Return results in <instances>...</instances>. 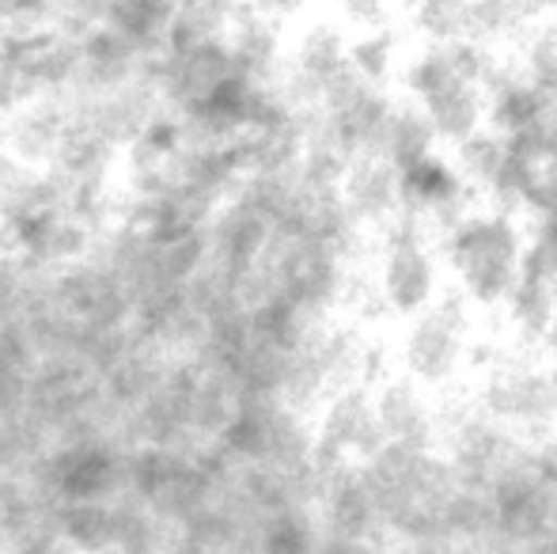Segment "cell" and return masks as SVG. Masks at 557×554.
Listing matches in <instances>:
<instances>
[{"label":"cell","instance_id":"7402d4cb","mask_svg":"<svg viewBox=\"0 0 557 554\" xmlns=\"http://www.w3.org/2000/svg\"><path fill=\"white\" fill-rule=\"evenodd\" d=\"M554 296H557V278H554Z\"/></svg>","mask_w":557,"mask_h":554},{"label":"cell","instance_id":"277c9868","mask_svg":"<svg viewBox=\"0 0 557 554\" xmlns=\"http://www.w3.org/2000/svg\"><path fill=\"white\" fill-rule=\"evenodd\" d=\"M482 410L520 436H543L557 426V365L500 357L485 369Z\"/></svg>","mask_w":557,"mask_h":554},{"label":"cell","instance_id":"9a60e30c","mask_svg":"<svg viewBox=\"0 0 557 554\" xmlns=\"http://www.w3.org/2000/svg\"><path fill=\"white\" fill-rule=\"evenodd\" d=\"M395 76H398V84H403V91L413 99V103H418V99H425V96H433V91L447 88L451 81H462L459 65H455L451 42H421V50L410 53V58L398 65Z\"/></svg>","mask_w":557,"mask_h":554},{"label":"cell","instance_id":"5bb4252c","mask_svg":"<svg viewBox=\"0 0 557 554\" xmlns=\"http://www.w3.org/2000/svg\"><path fill=\"white\" fill-rule=\"evenodd\" d=\"M436 145V134L433 126H429L425 111H421L418 103H395L387 114V122H383L380 130V140H375V156H383V160H391L395 168H406V163L421 160L425 152H433Z\"/></svg>","mask_w":557,"mask_h":554},{"label":"cell","instance_id":"9c48e42d","mask_svg":"<svg viewBox=\"0 0 557 554\" xmlns=\"http://www.w3.org/2000/svg\"><path fill=\"white\" fill-rule=\"evenodd\" d=\"M375 418H380L383 441L413 444V448H436L441 441V421L425 399V387L413 384L410 377L383 380L372 392Z\"/></svg>","mask_w":557,"mask_h":554},{"label":"cell","instance_id":"ba28073f","mask_svg":"<svg viewBox=\"0 0 557 554\" xmlns=\"http://www.w3.org/2000/svg\"><path fill=\"white\" fill-rule=\"evenodd\" d=\"M315 441L345 459H364L383 444L380 418H375L372 387L368 384H345L334 387L319 410Z\"/></svg>","mask_w":557,"mask_h":554},{"label":"cell","instance_id":"d6986e66","mask_svg":"<svg viewBox=\"0 0 557 554\" xmlns=\"http://www.w3.org/2000/svg\"><path fill=\"white\" fill-rule=\"evenodd\" d=\"M520 73L531 84H539L546 96H557V23H546L539 35L528 38L520 58Z\"/></svg>","mask_w":557,"mask_h":554},{"label":"cell","instance_id":"8992f818","mask_svg":"<svg viewBox=\"0 0 557 554\" xmlns=\"http://www.w3.org/2000/svg\"><path fill=\"white\" fill-rule=\"evenodd\" d=\"M398 194H403V209H413V213L425 217L433 236L447 232L474 206V190L459 175L451 156H444L441 148L398 168Z\"/></svg>","mask_w":557,"mask_h":554},{"label":"cell","instance_id":"e0dca14e","mask_svg":"<svg viewBox=\"0 0 557 554\" xmlns=\"http://www.w3.org/2000/svg\"><path fill=\"white\" fill-rule=\"evenodd\" d=\"M505 156H508L505 134H497V130H490V126H478L470 137L451 145V163L459 168V175L467 178L470 190H478V194L497 178Z\"/></svg>","mask_w":557,"mask_h":554},{"label":"cell","instance_id":"ffe728a7","mask_svg":"<svg viewBox=\"0 0 557 554\" xmlns=\"http://www.w3.org/2000/svg\"><path fill=\"white\" fill-rule=\"evenodd\" d=\"M337 12L345 15V20L360 23V27H372V23H383V15H387V0H334Z\"/></svg>","mask_w":557,"mask_h":554},{"label":"cell","instance_id":"4fadbf2b","mask_svg":"<svg viewBox=\"0 0 557 554\" xmlns=\"http://www.w3.org/2000/svg\"><path fill=\"white\" fill-rule=\"evenodd\" d=\"M505 316L512 323V331L520 334L531 346H543L550 338V331L557 327V296H554V281L546 278H531L520 274L512 285V293L505 296Z\"/></svg>","mask_w":557,"mask_h":554},{"label":"cell","instance_id":"7a4b0ae2","mask_svg":"<svg viewBox=\"0 0 557 554\" xmlns=\"http://www.w3.org/2000/svg\"><path fill=\"white\" fill-rule=\"evenodd\" d=\"M383 255L375 270V300L398 319L418 316L441 296V262L433 255V229L413 209H398L380 229Z\"/></svg>","mask_w":557,"mask_h":554},{"label":"cell","instance_id":"5b68a950","mask_svg":"<svg viewBox=\"0 0 557 554\" xmlns=\"http://www.w3.org/2000/svg\"><path fill=\"white\" fill-rule=\"evenodd\" d=\"M447 452V467L455 471V479L467 482V487L485 490L500 471H508L512 464L528 459L531 444L523 441L516 429H508L505 421H497L485 410H470L459 421L447 426V433L441 429Z\"/></svg>","mask_w":557,"mask_h":554},{"label":"cell","instance_id":"3957f363","mask_svg":"<svg viewBox=\"0 0 557 554\" xmlns=\"http://www.w3.org/2000/svg\"><path fill=\"white\" fill-rule=\"evenodd\" d=\"M474 319L462 296H436L429 308L406 319L403 331V372L421 387H447L474 357Z\"/></svg>","mask_w":557,"mask_h":554},{"label":"cell","instance_id":"6da1fadb","mask_svg":"<svg viewBox=\"0 0 557 554\" xmlns=\"http://www.w3.org/2000/svg\"><path fill=\"white\" fill-rule=\"evenodd\" d=\"M444 236V259L459 281V296L470 308H500L520 278L523 236L516 213L505 209L470 206Z\"/></svg>","mask_w":557,"mask_h":554},{"label":"cell","instance_id":"52a82bcc","mask_svg":"<svg viewBox=\"0 0 557 554\" xmlns=\"http://www.w3.org/2000/svg\"><path fill=\"white\" fill-rule=\"evenodd\" d=\"M337 198L360 229H383L403 209L398 168L375 152H357L337 175Z\"/></svg>","mask_w":557,"mask_h":554},{"label":"cell","instance_id":"ac0fdd59","mask_svg":"<svg viewBox=\"0 0 557 554\" xmlns=\"http://www.w3.org/2000/svg\"><path fill=\"white\" fill-rule=\"evenodd\" d=\"M406 12L421 42H455L470 35V0H418Z\"/></svg>","mask_w":557,"mask_h":554},{"label":"cell","instance_id":"44dd1931","mask_svg":"<svg viewBox=\"0 0 557 554\" xmlns=\"http://www.w3.org/2000/svg\"><path fill=\"white\" fill-rule=\"evenodd\" d=\"M520 4L528 15H554L557 12V0H520Z\"/></svg>","mask_w":557,"mask_h":554},{"label":"cell","instance_id":"30bf717a","mask_svg":"<svg viewBox=\"0 0 557 554\" xmlns=\"http://www.w3.org/2000/svg\"><path fill=\"white\" fill-rule=\"evenodd\" d=\"M224 46L232 53L235 73L247 81H277L285 65V46H281V23L258 8L243 4L224 27Z\"/></svg>","mask_w":557,"mask_h":554},{"label":"cell","instance_id":"8fae6325","mask_svg":"<svg viewBox=\"0 0 557 554\" xmlns=\"http://www.w3.org/2000/svg\"><path fill=\"white\" fill-rule=\"evenodd\" d=\"M485 96V126L497 130V134H516V130L531 126V122L543 119L546 111V91L539 84H531L520 73V65H493V73L482 84Z\"/></svg>","mask_w":557,"mask_h":554},{"label":"cell","instance_id":"2e32d148","mask_svg":"<svg viewBox=\"0 0 557 554\" xmlns=\"http://www.w3.org/2000/svg\"><path fill=\"white\" fill-rule=\"evenodd\" d=\"M345 61H349V69L360 76V81L387 88V84L395 81V73H398V38H395V30H387L383 23L364 27L357 38H349V42H345Z\"/></svg>","mask_w":557,"mask_h":554},{"label":"cell","instance_id":"7c38bea8","mask_svg":"<svg viewBox=\"0 0 557 554\" xmlns=\"http://www.w3.org/2000/svg\"><path fill=\"white\" fill-rule=\"evenodd\" d=\"M418 107L425 111L429 126L436 134V145H459L462 137H470L478 126H485V96L478 84L451 81L447 88L433 91V96L418 99Z\"/></svg>","mask_w":557,"mask_h":554}]
</instances>
